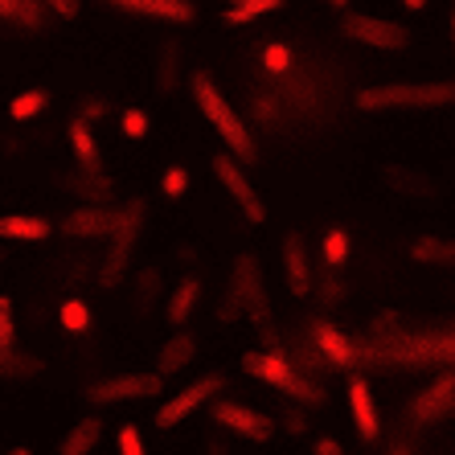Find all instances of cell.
<instances>
[{
	"label": "cell",
	"instance_id": "30bf717a",
	"mask_svg": "<svg viewBox=\"0 0 455 455\" xmlns=\"http://www.w3.org/2000/svg\"><path fill=\"white\" fill-rule=\"evenodd\" d=\"M222 386H226L222 373H205V378H197L193 386H185V390H180L177 398H164V403H160V411H156V427H160V431H172V427L185 423V419H189V414L197 411L202 403H210V398H213L218 390H222Z\"/></svg>",
	"mask_w": 455,
	"mask_h": 455
},
{
	"label": "cell",
	"instance_id": "7bdbcfd3",
	"mask_svg": "<svg viewBox=\"0 0 455 455\" xmlns=\"http://www.w3.org/2000/svg\"><path fill=\"white\" fill-rule=\"evenodd\" d=\"M205 455H226V447L222 443H210V447H205Z\"/></svg>",
	"mask_w": 455,
	"mask_h": 455
},
{
	"label": "cell",
	"instance_id": "f35d334b",
	"mask_svg": "<svg viewBox=\"0 0 455 455\" xmlns=\"http://www.w3.org/2000/svg\"><path fill=\"white\" fill-rule=\"evenodd\" d=\"M42 4L53 12V17H62V21H75L78 12H83V4H78V0H42Z\"/></svg>",
	"mask_w": 455,
	"mask_h": 455
},
{
	"label": "cell",
	"instance_id": "5b68a950",
	"mask_svg": "<svg viewBox=\"0 0 455 455\" xmlns=\"http://www.w3.org/2000/svg\"><path fill=\"white\" fill-rule=\"evenodd\" d=\"M140 226H144V202H127L124 210H116V226H111V246H107V259H103V271H99V283L116 287L119 279L127 275V263L136 254L140 243Z\"/></svg>",
	"mask_w": 455,
	"mask_h": 455
},
{
	"label": "cell",
	"instance_id": "f1b7e54d",
	"mask_svg": "<svg viewBox=\"0 0 455 455\" xmlns=\"http://www.w3.org/2000/svg\"><path fill=\"white\" fill-rule=\"evenodd\" d=\"M58 324H62L66 332H75V337L91 332V307H86V299H78V296L62 299V307H58Z\"/></svg>",
	"mask_w": 455,
	"mask_h": 455
},
{
	"label": "cell",
	"instance_id": "ba28073f",
	"mask_svg": "<svg viewBox=\"0 0 455 455\" xmlns=\"http://www.w3.org/2000/svg\"><path fill=\"white\" fill-rule=\"evenodd\" d=\"M345 37L357 45H370V50H406L411 45V29L398 21H386V17H365V12H349L340 21Z\"/></svg>",
	"mask_w": 455,
	"mask_h": 455
},
{
	"label": "cell",
	"instance_id": "9a60e30c",
	"mask_svg": "<svg viewBox=\"0 0 455 455\" xmlns=\"http://www.w3.org/2000/svg\"><path fill=\"white\" fill-rule=\"evenodd\" d=\"M243 304V312L263 320L267 316V304H263V275H259V263H254L251 254H243L238 263H234V296Z\"/></svg>",
	"mask_w": 455,
	"mask_h": 455
},
{
	"label": "cell",
	"instance_id": "603a6c76",
	"mask_svg": "<svg viewBox=\"0 0 455 455\" xmlns=\"http://www.w3.org/2000/svg\"><path fill=\"white\" fill-rule=\"evenodd\" d=\"M275 95L283 99V103H291V107H299V111H307V107L316 103V83L304 75V70H283V75L275 78Z\"/></svg>",
	"mask_w": 455,
	"mask_h": 455
},
{
	"label": "cell",
	"instance_id": "52a82bcc",
	"mask_svg": "<svg viewBox=\"0 0 455 455\" xmlns=\"http://www.w3.org/2000/svg\"><path fill=\"white\" fill-rule=\"evenodd\" d=\"M213 177L222 180L226 193L238 202V210H243L246 222H251V226H263L267 222V202L259 197V189H254L251 180H246L243 164H238L230 152H218V156H213Z\"/></svg>",
	"mask_w": 455,
	"mask_h": 455
},
{
	"label": "cell",
	"instance_id": "cb8c5ba5",
	"mask_svg": "<svg viewBox=\"0 0 455 455\" xmlns=\"http://www.w3.org/2000/svg\"><path fill=\"white\" fill-rule=\"evenodd\" d=\"M411 259L423 267H451L455 246L447 243V238H439V234H423V238L411 243Z\"/></svg>",
	"mask_w": 455,
	"mask_h": 455
},
{
	"label": "cell",
	"instance_id": "83f0119b",
	"mask_svg": "<svg viewBox=\"0 0 455 455\" xmlns=\"http://www.w3.org/2000/svg\"><path fill=\"white\" fill-rule=\"evenodd\" d=\"M50 107V91H21V95H12V103H9V119L12 124H29V119H37Z\"/></svg>",
	"mask_w": 455,
	"mask_h": 455
},
{
	"label": "cell",
	"instance_id": "e575fe53",
	"mask_svg": "<svg viewBox=\"0 0 455 455\" xmlns=\"http://www.w3.org/2000/svg\"><path fill=\"white\" fill-rule=\"evenodd\" d=\"M251 116L259 124H275L279 119V95H263V91H254L251 95Z\"/></svg>",
	"mask_w": 455,
	"mask_h": 455
},
{
	"label": "cell",
	"instance_id": "6da1fadb",
	"mask_svg": "<svg viewBox=\"0 0 455 455\" xmlns=\"http://www.w3.org/2000/svg\"><path fill=\"white\" fill-rule=\"evenodd\" d=\"M357 357L386 361V365H411V370H419V365H451L455 337H451V329L411 332L403 324V316L386 312V316H378L370 324V337L357 345Z\"/></svg>",
	"mask_w": 455,
	"mask_h": 455
},
{
	"label": "cell",
	"instance_id": "4dcf8cb0",
	"mask_svg": "<svg viewBox=\"0 0 455 455\" xmlns=\"http://www.w3.org/2000/svg\"><path fill=\"white\" fill-rule=\"evenodd\" d=\"M148 127H152V119H148L144 107H124V116H119V132H124L127 140H144L148 136Z\"/></svg>",
	"mask_w": 455,
	"mask_h": 455
},
{
	"label": "cell",
	"instance_id": "f546056e",
	"mask_svg": "<svg viewBox=\"0 0 455 455\" xmlns=\"http://www.w3.org/2000/svg\"><path fill=\"white\" fill-rule=\"evenodd\" d=\"M349 251H353V243H349V230H345V226L324 230V263H329L332 271H340V267L349 263Z\"/></svg>",
	"mask_w": 455,
	"mask_h": 455
},
{
	"label": "cell",
	"instance_id": "8fae6325",
	"mask_svg": "<svg viewBox=\"0 0 455 455\" xmlns=\"http://www.w3.org/2000/svg\"><path fill=\"white\" fill-rule=\"evenodd\" d=\"M451 394H455V378H451V370H443L423 394H414L411 403H406V419L414 427H435L439 419L451 414V403H455Z\"/></svg>",
	"mask_w": 455,
	"mask_h": 455
},
{
	"label": "cell",
	"instance_id": "836d02e7",
	"mask_svg": "<svg viewBox=\"0 0 455 455\" xmlns=\"http://www.w3.org/2000/svg\"><path fill=\"white\" fill-rule=\"evenodd\" d=\"M17 345V316H12V296L0 291V349Z\"/></svg>",
	"mask_w": 455,
	"mask_h": 455
},
{
	"label": "cell",
	"instance_id": "2e32d148",
	"mask_svg": "<svg viewBox=\"0 0 455 455\" xmlns=\"http://www.w3.org/2000/svg\"><path fill=\"white\" fill-rule=\"evenodd\" d=\"M349 411H353V423H357V435L365 443H373L381 435V419H378V406H373V390L370 381L353 373L349 378Z\"/></svg>",
	"mask_w": 455,
	"mask_h": 455
},
{
	"label": "cell",
	"instance_id": "e0dca14e",
	"mask_svg": "<svg viewBox=\"0 0 455 455\" xmlns=\"http://www.w3.org/2000/svg\"><path fill=\"white\" fill-rule=\"evenodd\" d=\"M283 279L291 296H307L312 291V271H307V251L299 234H287L283 238Z\"/></svg>",
	"mask_w": 455,
	"mask_h": 455
},
{
	"label": "cell",
	"instance_id": "74e56055",
	"mask_svg": "<svg viewBox=\"0 0 455 455\" xmlns=\"http://www.w3.org/2000/svg\"><path fill=\"white\" fill-rule=\"evenodd\" d=\"M103 116H107V99L86 95V99H83V107H78V119H86V124H95V119H103Z\"/></svg>",
	"mask_w": 455,
	"mask_h": 455
},
{
	"label": "cell",
	"instance_id": "4316f807",
	"mask_svg": "<svg viewBox=\"0 0 455 455\" xmlns=\"http://www.w3.org/2000/svg\"><path fill=\"white\" fill-rule=\"evenodd\" d=\"M42 373V361L21 353L17 345L12 349H0V378H12V381H25V378H37Z\"/></svg>",
	"mask_w": 455,
	"mask_h": 455
},
{
	"label": "cell",
	"instance_id": "ab89813d",
	"mask_svg": "<svg viewBox=\"0 0 455 455\" xmlns=\"http://www.w3.org/2000/svg\"><path fill=\"white\" fill-rule=\"evenodd\" d=\"M312 455H345V447H340V439H332V435H320L316 443H312Z\"/></svg>",
	"mask_w": 455,
	"mask_h": 455
},
{
	"label": "cell",
	"instance_id": "d590c367",
	"mask_svg": "<svg viewBox=\"0 0 455 455\" xmlns=\"http://www.w3.org/2000/svg\"><path fill=\"white\" fill-rule=\"evenodd\" d=\"M160 189H164V197H185V189H189V172L180 169V164L164 169V180H160Z\"/></svg>",
	"mask_w": 455,
	"mask_h": 455
},
{
	"label": "cell",
	"instance_id": "9c48e42d",
	"mask_svg": "<svg viewBox=\"0 0 455 455\" xmlns=\"http://www.w3.org/2000/svg\"><path fill=\"white\" fill-rule=\"evenodd\" d=\"M213 423L226 427L230 435H238V439H246V443H267L271 435H275V419H267V414H259L254 406H243V403H230V398H222V403L210 406Z\"/></svg>",
	"mask_w": 455,
	"mask_h": 455
},
{
	"label": "cell",
	"instance_id": "b9f144b4",
	"mask_svg": "<svg viewBox=\"0 0 455 455\" xmlns=\"http://www.w3.org/2000/svg\"><path fill=\"white\" fill-rule=\"evenodd\" d=\"M4 455H33V447H25V443H17L12 451H4Z\"/></svg>",
	"mask_w": 455,
	"mask_h": 455
},
{
	"label": "cell",
	"instance_id": "f6af8a7d",
	"mask_svg": "<svg viewBox=\"0 0 455 455\" xmlns=\"http://www.w3.org/2000/svg\"><path fill=\"white\" fill-rule=\"evenodd\" d=\"M390 455H406V451H390Z\"/></svg>",
	"mask_w": 455,
	"mask_h": 455
},
{
	"label": "cell",
	"instance_id": "5bb4252c",
	"mask_svg": "<svg viewBox=\"0 0 455 455\" xmlns=\"http://www.w3.org/2000/svg\"><path fill=\"white\" fill-rule=\"evenodd\" d=\"M116 226V210L103 202H91V205H78L62 218V234L66 238H107Z\"/></svg>",
	"mask_w": 455,
	"mask_h": 455
},
{
	"label": "cell",
	"instance_id": "7402d4cb",
	"mask_svg": "<svg viewBox=\"0 0 455 455\" xmlns=\"http://www.w3.org/2000/svg\"><path fill=\"white\" fill-rule=\"evenodd\" d=\"M99 439H103V419H99V414H86V419H78V423L66 431V439L58 443V455H91Z\"/></svg>",
	"mask_w": 455,
	"mask_h": 455
},
{
	"label": "cell",
	"instance_id": "1f68e13d",
	"mask_svg": "<svg viewBox=\"0 0 455 455\" xmlns=\"http://www.w3.org/2000/svg\"><path fill=\"white\" fill-rule=\"evenodd\" d=\"M66 185H70V189H83V197H91V202H103L107 197V189H111V185H107V177L103 172H78V177H70L66 180Z\"/></svg>",
	"mask_w": 455,
	"mask_h": 455
},
{
	"label": "cell",
	"instance_id": "d6986e66",
	"mask_svg": "<svg viewBox=\"0 0 455 455\" xmlns=\"http://www.w3.org/2000/svg\"><path fill=\"white\" fill-rule=\"evenodd\" d=\"M193 357H197V340H193V332H172V337L160 345L156 373H160V378H169V373L193 365Z\"/></svg>",
	"mask_w": 455,
	"mask_h": 455
},
{
	"label": "cell",
	"instance_id": "7c38bea8",
	"mask_svg": "<svg viewBox=\"0 0 455 455\" xmlns=\"http://www.w3.org/2000/svg\"><path fill=\"white\" fill-rule=\"evenodd\" d=\"M111 9L132 12V17H152V21L189 25L197 21V4L193 0H107Z\"/></svg>",
	"mask_w": 455,
	"mask_h": 455
},
{
	"label": "cell",
	"instance_id": "7a4b0ae2",
	"mask_svg": "<svg viewBox=\"0 0 455 455\" xmlns=\"http://www.w3.org/2000/svg\"><path fill=\"white\" fill-rule=\"evenodd\" d=\"M189 91H193V103H197V111H202L205 119H210V127L218 132V136L226 140V148H230V156L238 160V164H254L259 160V148H254V136L246 132L243 116L230 107V99L218 91V83H213L205 70H193L189 78Z\"/></svg>",
	"mask_w": 455,
	"mask_h": 455
},
{
	"label": "cell",
	"instance_id": "8992f818",
	"mask_svg": "<svg viewBox=\"0 0 455 455\" xmlns=\"http://www.w3.org/2000/svg\"><path fill=\"white\" fill-rule=\"evenodd\" d=\"M164 378L160 373H116L95 386H86V403L91 406H111V403H132V398H160Z\"/></svg>",
	"mask_w": 455,
	"mask_h": 455
},
{
	"label": "cell",
	"instance_id": "8d00e7d4",
	"mask_svg": "<svg viewBox=\"0 0 455 455\" xmlns=\"http://www.w3.org/2000/svg\"><path fill=\"white\" fill-rule=\"evenodd\" d=\"M119 455H148L144 451V435L136 427H119Z\"/></svg>",
	"mask_w": 455,
	"mask_h": 455
},
{
	"label": "cell",
	"instance_id": "3957f363",
	"mask_svg": "<svg viewBox=\"0 0 455 455\" xmlns=\"http://www.w3.org/2000/svg\"><path fill=\"white\" fill-rule=\"evenodd\" d=\"M455 99L451 83H381L353 95L357 111H435Z\"/></svg>",
	"mask_w": 455,
	"mask_h": 455
},
{
	"label": "cell",
	"instance_id": "ee69618b",
	"mask_svg": "<svg viewBox=\"0 0 455 455\" xmlns=\"http://www.w3.org/2000/svg\"><path fill=\"white\" fill-rule=\"evenodd\" d=\"M329 4H332V9H340V12L349 9V0H329Z\"/></svg>",
	"mask_w": 455,
	"mask_h": 455
},
{
	"label": "cell",
	"instance_id": "44dd1931",
	"mask_svg": "<svg viewBox=\"0 0 455 455\" xmlns=\"http://www.w3.org/2000/svg\"><path fill=\"white\" fill-rule=\"evenodd\" d=\"M197 296H202V279H197V275H180L177 287L169 291V307H164V316H169L172 329H180V324L193 316V307H197Z\"/></svg>",
	"mask_w": 455,
	"mask_h": 455
},
{
	"label": "cell",
	"instance_id": "4fadbf2b",
	"mask_svg": "<svg viewBox=\"0 0 455 455\" xmlns=\"http://www.w3.org/2000/svg\"><path fill=\"white\" fill-rule=\"evenodd\" d=\"M312 345H316L320 357L329 361V365H337V370H357L361 365L357 340H349L337 324H329V320H316V324H312Z\"/></svg>",
	"mask_w": 455,
	"mask_h": 455
},
{
	"label": "cell",
	"instance_id": "ac0fdd59",
	"mask_svg": "<svg viewBox=\"0 0 455 455\" xmlns=\"http://www.w3.org/2000/svg\"><path fill=\"white\" fill-rule=\"evenodd\" d=\"M66 136H70V152H75L78 172H103V152H99V140L86 119H78V116L70 119Z\"/></svg>",
	"mask_w": 455,
	"mask_h": 455
},
{
	"label": "cell",
	"instance_id": "d4e9b609",
	"mask_svg": "<svg viewBox=\"0 0 455 455\" xmlns=\"http://www.w3.org/2000/svg\"><path fill=\"white\" fill-rule=\"evenodd\" d=\"M283 4L287 0H230L222 12V21L226 25H251V21H259V17H267V12L283 9Z\"/></svg>",
	"mask_w": 455,
	"mask_h": 455
},
{
	"label": "cell",
	"instance_id": "484cf974",
	"mask_svg": "<svg viewBox=\"0 0 455 455\" xmlns=\"http://www.w3.org/2000/svg\"><path fill=\"white\" fill-rule=\"evenodd\" d=\"M0 17L21 29H42L45 21V4L42 0H0Z\"/></svg>",
	"mask_w": 455,
	"mask_h": 455
},
{
	"label": "cell",
	"instance_id": "60d3db41",
	"mask_svg": "<svg viewBox=\"0 0 455 455\" xmlns=\"http://www.w3.org/2000/svg\"><path fill=\"white\" fill-rule=\"evenodd\" d=\"M403 9H411V12H423V9H427V0H403Z\"/></svg>",
	"mask_w": 455,
	"mask_h": 455
},
{
	"label": "cell",
	"instance_id": "d6a6232c",
	"mask_svg": "<svg viewBox=\"0 0 455 455\" xmlns=\"http://www.w3.org/2000/svg\"><path fill=\"white\" fill-rule=\"evenodd\" d=\"M263 70H267L271 78H279L283 70H291V50H287L283 42H271V45L263 50Z\"/></svg>",
	"mask_w": 455,
	"mask_h": 455
},
{
	"label": "cell",
	"instance_id": "ffe728a7",
	"mask_svg": "<svg viewBox=\"0 0 455 455\" xmlns=\"http://www.w3.org/2000/svg\"><path fill=\"white\" fill-rule=\"evenodd\" d=\"M0 238L4 243H42L50 238V222L37 213H4L0 218Z\"/></svg>",
	"mask_w": 455,
	"mask_h": 455
},
{
	"label": "cell",
	"instance_id": "277c9868",
	"mask_svg": "<svg viewBox=\"0 0 455 455\" xmlns=\"http://www.w3.org/2000/svg\"><path fill=\"white\" fill-rule=\"evenodd\" d=\"M243 370L251 373V378H259V381H267V386L283 390L291 403H299V406H324V390H320L312 378H304V373H299L279 349L246 353V357H243Z\"/></svg>",
	"mask_w": 455,
	"mask_h": 455
}]
</instances>
